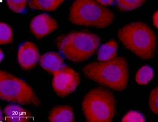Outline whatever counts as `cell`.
<instances>
[{
  "mask_svg": "<svg viewBox=\"0 0 158 122\" xmlns=\"http://www.w3.org/2000/svg\"><path fill=\"white\" fill-rule=\"evenodd\" d=\"M87 77L114 90H125L128 84L127 62L124 58L93 62L83 69Z\"/></svg>",
  "mask_w": 158,
  "mask_h": 122,
  "instance_id": "6da1fadb",
  "label": "cell"
},
{
  "mask_svg": "<svg viewBox=\"0 0 158 122\" xmlns=\"http://www.w3.org/2000/svg\"><path fill=\"white\" fill-rule=\"evenodd\" d=\"M120 41L126 47L140 58L153 57L156 38L151 28L143 22H133L123 26L118 32Z\"/></svg>",
  "mask_w": 158,
  "mask_h": 122,
  "instance_id": "7a4b0ae2",
  "label": "cell"
},
{
  "mask_svg": "<svg viewBox=\"0 0 158 122\" xmlns=\"http://www.w3.org/2000/svg\"><path fill=\"white\" fill-rule=\"evenodd\" d=\"M100 44L97 35L88 32H74L60 36L57 46L68 59L79 62L87 60L96 51Z\"/></svg>",
  "mask_w": 158,
  "mask_h": 122,
  "instance_id": "3957f363",
  "label": "cell"
},
{
  "mask_svg": "<svg viewBox=\"0 0 158 122\" xmlns=\"http://www.w3.org/2000/svg\"><path fill=\"white\" fill-rule=\"evenodd\" d=\"M113 13L96 0H74L70 11V22L79 26L106 28L113 21Z\"/></svg>",
  "mask_w": 158,
  "mask_h": 122,
  "instance_id": "277c9868",
  "label": "cell"
},
{
  "mask_svg": "<svg viewBox=\"0 0 158 122\" xmlns=\"http://www.w3.org/2000/svg\"><path fill=\"white\" fill-rule=\"evenodd\" d=\"M82 106L87 121L111 122L115 115L116 101L109 90L96 88L86 95Z\"/></svg>",
  "mask_w": 158,
  "mask_h": 122,
  "instance_id": "5b68a950",
  "label": "cell"
},
{
  "mask_svg": "<svg viewBox=\"0 0 158 122\" xmlns=\"http://www.w3.org/2000/svg\"><path fill=\"white\" fill-rule=\"evenodd\" d=\"M1 99L21 104L39 106L40 101L33 89L19 77L4 71L0 72Z\"/></svg>",
  "mask_w": 158,
  "mask_h": 122,
  "instance_id": "8992f818",
  "label": "cell"
},
{
  "mask_svg": "<svg viewBox=\"0 0 158 122\" xmlns=\"http://www.w3.org/2000/svg\"><path fill=\"white\" fill-rule=\"evenodd\" d=\"M53 75V89L60 96H66L73 93L80 83L79 74L68 66H64Z\"/></svg>",
  "mask_w": 158,
  "mask_h": 122,
  "instance_id": "52a82bcc",
  "label": "cell"
},
{
  "mask_svg": "<svg viewBox=\"0 0 158 122\" xmlns=\"http://www.w3.org/2000/svg\"><path fill=\"white\" fill-rule=\"evenodd\" d=\"M58 26L56 21L47 14L34 17L30 23V30L37 38H41L55 31Z\"/></svg>",
  "mask_w": 158,
  "mask_h": 122,
  "instance_id": "ba28073f",
  "label": "cell"
},
{
  "mask_svg": "<svg viewBox=\"0 0 158 122\" xmlns=\"http://www.w3.org/2000/svg\"><path fill=\"white\" fill-rule=\"evenodd\" d=\"M39 58L38 48L34 43L26 42L21 45L18 52V61L23 69H32L39 62Z\"/></svg>",
  "mask_w": 158,
  "mask_h": 122,
  "instance_id": "9c48e42d",
  "label": "cell"
},
{
  "mask_svg": "<svg viewBox=\"0 0 158 122\" xmlns=\"http://www.w3.org/2000/svg\"><path fill=\"white\" fill-rule=\"evenodd\" d=\"M40 64L44 69L52 73L66 66L61 56L54 52L43 55L40 59Z\"/></svg>",
  "mask_w": 158,
  "mask_h": 122,
  "instance_id": "30bf717a",
  "label": "cell"
},
{
  "mask_svg": "<svg viewBox=\"0 0 158 122\" xmlns=\"http://www.w3.org/2000/svg\"><path fill=\"white\" fill-rule=\"evenodd\" d=\"M48 120L52 122H72L75 121V118L72 108L67 105H63L52 109Z\"/></svg>",
  "mask_w": 158,
  "mask_h": 122,
  "instance_id": "8fae6325",
  "label": "cell"
},
{
  "mask_svg": "<svg viewBox=\"0 0 158 122\" xmlns=\"http://www.w3.org/2000/svg\"><path fill=\"white\" fill-rule=\"evenodd\" d=\"M4 113L8 122H26L29 119L26 110L18 105H8L4 108Z\"/></svg>",
  "mask_w": 158,
  "mask_h": 122,
  "instance_id": "7c38bea8",
  "label": "cell"
},
{
  "mask_svg": "<svg viewBox=\"0 0 158 122\" xmlns=\"http://www.w3.org/2000/svg\"><path fill=\"white\" fill-rule=\"evenodd\" d=\"M118 44L114 40H110L102 45L98 53L100 61H106L116 58L117 55Z\"/></svg>",
  "mask_w": 158,
  "mask_h": 122,
  "instance_id": "4fadbf2b",
  "label": "cell"
},
{
  "mask_svg": "<svg viewBox=\"0 0 158 122\" xmlns=\"http://www.w3.org/2000/svg\"><path fill=\"white\" fill-rule=\"evenodd\" d=\"M65 0H30L29 6L33 9L44 11L56 10Z\"/></svg>",
  "mask_w": 158,
  "mask_h": 122,
  "instance_id": "5bb4252c",
  "label": "cell"
},
{
  "mask_svg": "<svg viewBox=\"0 0 158 122\" xmlns=\"http://www.w3.org/2000/svg\"><path fill=\"white\" fill-rule=\"evenodd\" d=\"M153 77V71L151 67L146 65L139 69L136 75V81L140 85L149 84Z\"/></svg>",
  "mask_w": 158,
  "mask_h": 122,
  "instance_id": "9a60e30c",
  "label": "cell"
},
{
  "mask_svg": "<svg viewBox=\"0 0 158 122\" xmlns=\"http://www.w3.org/2000/svg\"><path fill=\"white\" fill-rule=\"evenodd\" d=\"M117 6L121 11H132L143 6L146 0H116Z\"/></svg>",
  "mask_w": 158,
  "mask_h": 122,
  "instance_id": "2e32d148",
  "label": "cell"
},
{
  "mask_svg": "<svg viewBox=\"0 0 158 122\" xmlns=\"http://www.w3.org/2000/svg\"><path fill=\"white\" fill-rule=\"evenodd\" d=\"M13 30L11 26L4 22L0 23V44L1 45L13 42Z\"/></svg>",
  "mask_w": 158,
  "mask_h": 122,
  "instance_id": "e0dca14e",
  "label": "cell"
},
{
  "mask_svg": "<svg viewBox=\"0 0 158 122\" xmlns=\"http://www.w3.org/2000/svg\"><path fill=\"white\" fill-rule=\"evenodd\" d=\"M10 10L17 13H23L27 6V0H6Z\"/></svg>",
  "mask_w": 158,
  "mask_h": 122,
  "instance_id": "ac0fdd59",
  "label": "cell"
},
{
  "mask_svg": "<svg viewBox=\"0 0 158 122\" xmlns=\"http://www.w3.org/2000/svg\"><path fill=\"white\" fill-rule=\"evenodd\" d=\"M149 104L152 112L158 115V87L152 91L149 98Z\"/></svg>",
  "mask_w": 158,
  "mask_h": 122,
  "instance_id": "d6986e66",
  "label": "cell"
},
{
  "mask_svg": "<svg viewBox=\"0 0 158 122\" xmlns=\"http://www.w3.org/2000/svg\"><path fill=\"white\" fill-rule=\"evenodd\" d=\"M145 119L140 113L136 111H130L123 117V122H145Z\"/></svg>",
  "mask_w": 158,
  "mask_h": 122,
  "instance_id": "ffe728a7",
  "label": "cell"
},
{
  "mask_svg": "<svg viewBox=\"0 0 158 122\" xmlns=\"http://www.w3.org/2000/svg\"><path fill=\"white\" fill-rule=\"evenodd\" d=\"M99 4L103 6H110L114 3L115 0H96Z\"/></svg>",
  "mask_w": 158,
  "mask_h": 122,
  "instance_id": "44dd1931",
  "label": "cell"
},
{
  "mask_svg": "<svg viewBox=\"0 0 158 122\" xmlns=\"http://www.w3.org/2000/svg\"><path fill=\"white\" fill-rule=\"evenodd\" d=\"M153 22L155 26L158 29V10L155 13L153 16Z\"/></svg>",
  "mask_w": 158,
  "mask_h": 122,
  "instance_id": "7402d4cb",
  "label": "cell"
}]
</instances>
